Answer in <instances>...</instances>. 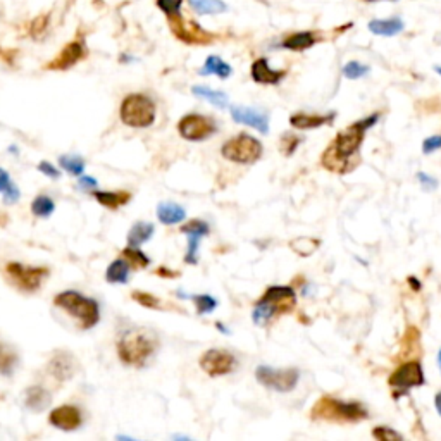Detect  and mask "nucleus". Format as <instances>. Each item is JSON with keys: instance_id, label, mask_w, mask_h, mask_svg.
Wrapping results in <instances>:
<instances>
[{"instance_id": "30", "label": "nucleus", "mask_w": 441, "mask_h": 441, "mask_svg": "<svg viewBox=\"0 0 441 441\" xmlns=\"http://www.w3.org/2000/svg\"><path fill=\"white\" fill-rule=\"evenodd\" d=\"M403 24L400 19H376L369 24V30L376 35H383V36H391L397 35L398 31H402Z\"/></svg>"}, {"instance_id": "10", "label": "nucleus", "mask_w": 441, "mask_h": 441, "mask_svg": "<svg viewBox=\"0 0 441 441\" xmlns=\"http://www.w3.org/2000/svg\"><path fill=\"white\" fill-rule=\"evenodd\" d=\"M167 21H169V28H171V31H173V35L176 36L178 40H181L183 43L209 45L214 42V35L207 33L202 26H198L195 21L185 18L181 12H179V14L169 16Z\"/></svg>"}, {"instance_id": "39", "label": "nucleus", "mask_w": 441, "mask_h": 441, "mask_svg": "<svg viewBox=\"0 0 441 441\" xmlns=\"http://www.w3.org/2000/svg\"><path fill=\"white\" fill-rule=\"evenodd\" d=\"M195 300V307H197L198 314H209L218 307V300L212 298L209 295H200V297H193Z\"/></svg>"}, {"instance_id": "20", "label": "nucleus", "mask_w": 441, "mask_h": 441, "mask_svg": "<svg viewBox=\"0 0 441 441\" xmlns=\"http://www.w3.org/2000/svg\"><path fill=\"white\" fill-rule=\"evenodd\" d=\"M93 197L100 206L107 207L110 211H116L119 207L126 206L132 200V193L129 191H93Z\"/></svg>"}, {"instance_id": "19", "label": "nucleus", "mask_w": 441, "mask_h": 441, "mask_svg": "<svg viewBox=\"0 0 441 441\" xmlns=\"http://www.w3.org/2000/svg\"><path fill=\"white\" fill-rule=\"evenodd\" d=\"M334 119V114H304L298 112L289 117V124L297 129H314L329 124Z\"/></svg>"}, {"instance_id": "29", "label": "nucleus", "mask_w": 441, "mask_h": 441, "mask_svg": "<svg viewBox=\"0 0 441 441\" xmlns=\"http://www.w3.org/2000/svg\"><path fill=\"white\" fill-rule=\"evenodd\" d=\"M319 245L321 242L317 238H310V236H298V238L289 242V248H292L297 255L309 257V255H312L317 248H319Z\"/></svg>"}, {"instance_id": "23", "label": "nucleus", "mask_w": 441, "mask_h": 441, "mask_svg": "<svg viewBox=\"0 0 441 441\" xmlns=\"http://www.w3.org/2000/svg\"><path fill=\"white\" fill-rule=\"evenodd\" d=\"M188 6L200 16L220 14V12L228 11V6L223 0H188Z\"/></svg>"}, {"instance_id": "1", "label": "nucleus", "mask_w": 441, "mask_h": 441, "mask_svg": "<svg viewBox=\"0 0 441 441\" xmlns=\"http://www.w3.org/2000/svg\"><path fill=\"white\" fill-rule=\"evenodd\" d=\"M366 132L367 129L362 128L358 122H354L349 128L338 133L333 144L322 154L321 164L329 171L345 173V166H349L350 157L357 154V150L361 149Z\"/></svg>"}, {"instance_id": "22", "label": "nucleus", "mask_w": 441, "mask_h": 441, "mask_svg": "<svg viewBox=\"0 0 441 441\" xmlns=\"http://www.w3.org/2000/svg\"><path fill=\"white\" fill-rule=\"evenodd\" d=\"M157 218L162 224L171 226V224L181 223L186 218V211L183 207H179L178 203L164 202L157 207Z\"/></svg>"}, {"instance_id": "9", "label": "nucleus", "mask_w": 441, "mask_h": 441, "mask_svg": "<svg viewBox=\"0 0 441 441\" xmlns=\"http://www.w3.org/2000/svg\"><path fill=\"white\" fill-rule=\"evenodd\" d=\"M6 275L9 276L11 283L23 292H36L42 287V281L48 276L47 267H33L19 262H9L6 265Z\"/></svg>"}, {"instance_id": "52", "label": "nucleus", "mask_w": 441, "mask_h": 441, "mask_svg": "<svg viewBox=\"0 0 441 441\" xmlns=\"http://www.w3.org/2000/svg\"><path fill=\"white\" fill-rule=\"evenodd\" d=\"M408 285H410L412 288H415V292H419V289H420V283H419L418 277H414V276L408 277Z\"/></svg>"}, {"instance_id": "33", "label": "nucleus", "mask_w": 441, "mask_h": 441, "mask_svg": "<svg viewBox=\"0 0 441 441\" xmlns=\"http://www.w3.org/2000/svg\"><path fill=\"white\" fill-rule=\"evenodd\" d=\"M54 211V200L47 197V195H40V197H36L33 202H31V212H33V216H36V218H48Z\"/></svg>"}, {"instance_id": "56", "label": "nucleus", "mask_w": 441, "mask_h": 441, "mask_svg": "<svg viewBox=\"0 0 441 441\" xmlns=\"http://www.w3.org/2000/svg\"><path fill=\"white\" fill-rule=\"evenodd\" d=\"M367 2H376V0H367Z\"/></svg>"}, {"instance_id": "44", "label": "nucleus", "mask_w": 441, "mask_h": 441, "mask_svg": "<svg viewBox=\"0 0 441 441\" xmlns=\"http://www.w3.org/2000/svg\"><path fill=\"white\" fill-rule=\"evenodd\" d=\"M48 19H51V16L48 14L38 16V18L33 19V23H31V35L36 36V38L42 36L48 26Z\"/></svg>"}, {"instance_id": "7", "label": "nucleus", "mask_w": 441, "mask_h": 441, "mask_svg": "<svg viewBox=\"0 0 441 441\" xmlns=\"http://www.w3.org/2000/svg\"><path fill=\"white\" fill-rule=\"evenodd\" d=\"M255 378L260 385L269 388V390L280 391V393H288L295 390L300 379L298 369L288 367V369H275L269 366H259L255 369Z\"/></svg>"}, {"instance_id": "53", "label": "nucleus", "mask_w": 441, "mask_h": 441, "mask_svg": "<svg viewBox=\"0 0 441 441\" xmlns=\"http://www.w3.org/2000/svg\"><path fill=\"white\" fill-rule=\"evenodd\" d=\"M435 407H436V410H438V414L441 415V391H440V393H436Z\"/></svg>"}, {"instance_id": "40", "label": "nucleus", "mask_w": 441, "mask_h": 441, "mask_svg": "<svg viewBox=\"0 0 441 441\" xmlns=\"http://www.w3.org/2000/svg\"><path fill=\"white\" fill-rule=\"evenodd\" d=\"M157 7L166 14V18L169 16L179 14L181 12V6H183V0H155Z\"/></svg>"}, {"instance_id": "27", "label": "nucleus", "mask_w": 441, "mask_h": 441, "mask_svg": "<svg viewBox=\"0 0 441 441\" xmlns=\"http://www.w3.org/2000/svg\"><path fill=\"white\" fill-rule=\"evenodd\" d=\"M202 73L203 76L206 75H216V76H219V78H230L231 76V66L230 64H226L224 63L223 59H220V57H218V55H211L209 59L206 60V64H203V68H202Z\"/></svg>"}, {"instance_id": "41", "label": "nucleus", "mask_w": 441, "mask_h": 441, "mask_svg": "<svg viewBox=\"0 0 441 441\" xmlns=\"http://www.w3.org/2000/svg\"><path fill=\"white\" fill-rule=\"evenodd\" d=\"M367 71H369V68L361 63H355V60H352V63H349L345 68H343V75H345L346 78H350V80L362 78L364 75H367Z\"/></svg>"}, {"instance_id": "6", "label": "nucleus", "mask_w": 441, "mask_h": 441, "mask_svg": "<svg viewBox=\"0 0 441 441\" xmlns=\"http://www.w3.org/2000/svg\"><path fill=\"white\" fill-rule=\"evenodd\" d=\"M262 150V144L257 138L252 137V134L240 133L233 137L231 140L224 142V145L220 147V155L226 161L235 162V164L248 166L259 161Z\"/></svg>"}, {"instance_id": "28", "label": "nucleus", "mask_w": 441, "mask_h": 441, "mask_svg": "<svg viewBox=\"0 0 441 441\" xmlns=\"http://www.w3.org/2000/svg\"><path fill=\"white\" fill-rule=\"evenodd\" d=\"M129 276V264L126 259H117L107 267L105 277L109 283H126Z\"/></svg>"}, {"instance_id": "2", "label": "nucleus", "mask_w": 441, "mask_h": 441, "mask_svg": "<svg viewBox=\"0 0 441 441\" xmlns=\"http://www.w3.org/2000/svg\"><path fill=\"white\" fill-rule=\"evenodd\" d=\"M159 346V338L149 329L128 331L117 341V355L126 366L144 367Z\"/></svg>"}, {"instance_id": "18", "label": "nucleus", "mask_w": 441, "mask_h": 441, "mask_svg": "<svg viewBox=\"0 0 441 441\" xmlns=\"http://www.w3.org/2000/svg\"><path fill=\"white\" fill-rule=\"evenodd\" d=\"M252 80L259 85H277L285 76H287V71H277V69H272L269 66L267 59H257L252 64Z\"/></svg>"}, {"instance_id": "21", "label": "nucleus", "mask_w": 441, "mask_h": 441, "mask_svg": "<svg viewBox=\"0 0 441 441\" xmlns=\"http://www.w3.org/2000/svg\"><path fill=\"white\" fill-rule=\"evenodd\" d=\"M24 403L35 412H42L51 403V393L43 386H30L24 393Z\"/></svg>"}, {"instance_id": "12", "label": "nucleus", "mask_w": 441, "mask_h": 441, "mask_svg": "<svg viewBox=\"0 0 441 441\" xmlns=\"http://www.w3.org/2000/svg\"><path fill=\"white\" fill-rule=\"evenodd\" d=\"M236 366L235 355L228 350L220 349H211L200 357V367L207 376L211 378H218V376L230 374Z\"/></svg>"}, {"instance_id": "35", "label": "nucleus", "mask_w": 441, "mask_h": 441, "mask_svg": "<svg viewBox=\"0 0 441 441\" xmlns=\"http://www.w3.org/2000/svg\"><path fill=\"white\" fill-rule=\"evenodd\" d=\"M59 164L73 176H80L85 169V162L80 155H60Z\"/></svg>"}, {"instance_id": "24", "label": "nucleus", "mask_w": 441, "mask_h": 441, "mask_svg": "<svg viewBox=\"0 0 441 441\" xmlns=\"http://www.w3.org/2000/svg\"><path fill=\"white\" fill-rule=\"evenodd\" d=\"M316 42V33L302 31V33H293L287 36V38L283 40V47L288 48V51H305V48H310Z\"/></svg>"}, {"instance_id": "14", "label": "nucleus", "mask_w": 441, "mask_h": 441, "mask_svg": "<svg viewBox=\"0 0 441 441\" xmlns=\"http://www.w3.org/2000/svg\"><path fill=\"white\" fill-rule=\"evenodd\" d=\"M259 302L271 305L276 316H280V314H288L295 309L297 295L292 287H269L264 295L259 298Z\"/></svg>"}, {"instance_id": "11", "label": "nucleus", "mask_w": 441, "mask_h": 441, "mask_svg": "<svg viewBox=\"0 0 441 441\" xmlns=\"http://www.w3.org/2000/svg\"><path fill=\"white\" fill-rule=\"evenodd\" d=\"M216 132V122L202 114H186L178 122V133L188 142L207 140Z\"/></svg>"}, {"instance_id": "16", "label": "nucleus", "mask_w": 441, "mask_h": 441, "mask_svg": "<svg viewBox=\"0 0 441 441\" xmlns=\"http://www.w3.org/2000/svg\"><path fill=\"white\" fill-rule=\"evenodd\" d=\"M47 369L57 381H68L76 373V361L69 352H55L48 361Z\"/></svg>"}, {"instance_id": "37", "label": "nucleus", "mask_w": 441, "mask_h": 441, "mask_svg": "<svg viewBox=\"0 0 441 441\" xmlns=\"http://www.w3.org/2000/svg\"><path fill=\"white\" fill-rule=\"evenodd\" d=\"M132 298L134 302H138L140 305H144V307H149V309H164V305H162V302L159 300V298H155L154 295H150V293H144V292H134Z\"/></svg>"}, {"instance_id": "8", "label": "nucleus", "mask_w": 441, "mask_h": 441, "mask_svg": "<svg viewBox=\"0 0 441 441\" xmlns=\"http://www.w3.org/2000/svg\"><path fill=\"white\" fill-rule=\"evenodd\" d=\"M424 383H426V378H424L423 366H420L419 361L405 362V364L397 367V369L391 373L390 378H388V385L393 390L395 398L407 393L412 388L423 386Z\"/></svg>"}, {"instance_id": "5", "label": "nucleus", "mask_w": 441, "mask_h": 441, "mask_svg": "<svg viewBox=\"0 0 441 441\" xmlns=\"http://www.w3.org/2000/svg\"><path fill=\"white\" fill-rule=\"evenodd\" d=\"M157 116L155 102L145 93H129L121 102L119 117L129 128H149Z\"/></svg>"}, {"instance_id": "50", "label": "nucleus", "mask_w": 441, "mask_h": 441, "mask_svg": "<svg viewBox=\"0 0 441 441\" xmlns=\"http://www.w3.org/2000/svg\"><path fill=\"white\" fill-rule=\"evenodd\" d=\"M80 186L81 188H95L97 186V181L93 178L85 176V178L80 179Z\"/></svg>"}, {"instance_id": "15", "label": "nucleus", "mask_w": 441, "mask_h": 441, "mask_svg": "<svg viewBox=\"0 0 441 441\" xmlns=\"http://www.w3.org/2000/svg\"><path fill=\"white\" fill-rule=\"evenodd\" d=\"M48 423L57 430L75 431L83 424V415H81L80 408L75 405H60L51 412Z\"/></svg>"}, {"instance_id": "38", "label": "nucleus", "mask_w": 441, "mask_h": 441, "mask_svg": "<svg viewBox=\"0 0 441 441\" xmlns=\"http://www.w3.org/2000/svg\"><path fill=\"white\" fill-rule=\"evenodd\" d=\"M300 144H302L300 137H297V134H292V133H285L283 137H281V152H283L285 155H292Z\"/></svg>"}, {"instance_id": "43", "label": "nucleus", "mask_w": 441, "mask_h": 441, "mask_svg": "<svg viewBox=\"0 0 441 441\" xmlns=\"http://www.w3.org/2000/svg\"><path fill=\"white\" fill-rule=\"evenodd\" d=\"M186 236H188V252L185 255V260L188 264H197L198 243L202 236H197V235H186Z\"/></svg>"}, {"instance_id": "46", "label": "nucleus", "mask_w": 441, "mask_h": 441, "mask_svg": "<svg viewBox=\"0 0 441 441\" xmlns=\"http://www.w3.org/2000/svg\"><path fill=\"white\" fill-rule=\"evenodd\" d=\"M418 179H419L420 185H423L424 190L432 191V190H436V188H438V179H435L432 176H430V174L418 173Z\"/></svg>"}, {"instance_id": "25", "label": "nucleus", "mask_w": 441, "mask_h": 441, "mask_svg": "<svg viewBox=\"0 0 441 441\" xmlns=\"http://www.w3.org/2000/svg\"><path fill=\"white\" fill-rule=\"evenodd\" d=\"M191 92H193V95L207 100L209 104L216 105V107L223 109L228 105V95L224 92H219V90H212L209 87H193Z\"/></svg>"}, {"instance_id": "45", "label": "nucleus", "mask_w": 441, "mask_h": 441, "mask_svg": "<svg viewBox=\"0 0 441 441\" xmlns=\"http://www.w3.org/2000/svg\"><path fill=\"white\" fill-rule=\"evenodd\" d=\"M438 149H441V134H436V137H430L424 140V144H423L424 154H432Z\"/></svg>"}, {"instance_id": "42", "label": "nucleus", "mask_w": 441, "mask_h": 441, "mask_svg": "<svg viewBox=\"0 0 441 441\" xmlns=\"http://www.w3.org/2000/svg\"><path fill=\"white\" fill-rule=\"evenodd\" d=\"M373 436L376 440L379 441H395V440H402L403 436L400 435V432H397L395 430H391V427H386V426H378L373 430Z\"/></svg>"}, {"instance_id": "47", "label": "nucleus", "mask_w": 441, "mask_h": 441, "mask_svg": "<svg viewBox=\"0 0 441 441\" xmlns=\"http://www.w3.org/2000/svg\"><path fill=\"white\" fill-rule=\"evenodd\" d=\"M38 169L42 171L45 176H48V178H52V179H57V178L60 176L59 171H57L55 167L52 166L51 162H47V161H42V162H40V164H38Z\"/></svg>"}, {"instance_id": "34", "label": "nucleus", "mask_w": 441, "mask_h": 441, "mask_svg": "<svg viewBox=\"0 0 441 441\" xmlns=\"http://www.w3.org/2000/svg\"><path fill=\"white\" fill-rule=\"evenodd\" d=\"M275 316H276V312L271 305L265 304V302H259V300L255 302V309H254V312H252V319H254L257 326H267L269 321H271Z\"/></svg>"}, {"instance_id": "4", "label": "nucleus", "mask_w": 441, "mask_h": 441, "mask_svg": "<svg viewBox=\"0 0 441 441\" xmlns=\"http://www.w3.org/2000/svg\"><path fill=\"white\" fill-rule=\"evenodd\" d=\"M54 304L57 307L66 310L69 316L78 319L81 329H92L100 321L99 304L93 298L83 297L81 293L73 292V289L55 295Z\"/></svg>"}, {"instance_id": "31", "label": "nucleus", "mask_w": 441, "mask_h": 441, "mask_svg": "<svg viewBox=\"0 0 441 441\" xmlns=\"http://www.w3.org/2000/svg\"><path fill=\"white\" fill-rule=\"evenodd\" d=\"M18 364V355L7 343L0 341V374L11 376Z\"/></svg>"}, {"instance_id": "54", "label": "nucleus", "mask_w": 441, "mask_h": 441, "mask_svg": "<svg viewBox=\"0 0 441 441\" xmlns=\"http://www.w3.org/2000/svg\"><path fill=\"white\" fill-rule=\"evenodd\" d=\"M438 364H440V369H441V350H440V354H438Z\"/></svg>"}, {"instance_id": "32", "label": "nucleus", "mask_w": 441, "mask_h": 441, "mask_svg": "<svg viewBox=\"0 0 441 441\" xmlns=\"http://www.w3.org/2000/svg\"><path fill=\"white\" fill-rule=\"evenodd\" d=\"M122 259L128 260V264L132 265V267H137V269H145V267H149V264H150L149 257H147L144 252L140 250V248L132 247V245L122 250Z\"/></svg>"}, {"instance_id": "48", "label": "nucleus", "mask_w": 441, "mask_h": 441, "mask_svg": "<svg viewBox=\"0 0 441 441\" xmlns=\"http://www.w3.org/2000/svg\"><path fill=\"white\" fill-rule=\"evenodd\" d=\"M18 198H19V190L14 185H12L9 190L4 191V202H6V203L16 202V200H18Z\"/></svg>"}, {"instance_id": "3", "label": "nucleus", "mask_w": 441, "mask_h": 441, "mask_svg": "<svg viewBox=\"0 0 441 441\" xmlns=\"http://www.w3.org/2000/svg\"><path fill=\"white\" fill-rule=\"evenodd\" d=\"M310 418L331 423H361L369 418L367 408L358 402H345L333 397H322L314 403Z\"/></svg>"}, {"instance_id": "55", "label": "nucleus", "mask_w": 441, "mask_h": 441, "mask_svg": "<svg viewBox=\"0 0 441 441\" xmlns=\"http://www.w3.org/2000/svg\"><path fill=\"white\" fill-rule=\"evenodd\" d=\"M436 71H438V73H440V75H441V68H436Z\"/></svg>"}, {"instance_id": "26", "label": "nucleus", "mask_w": 441, "mask_h": 441, "mask_svg": "<svg viewBox=\"0 0 441 441\" xmlns=\"http://www.w3.org/2000/svg\"><path fill=\"white\" fill-rule=\"evenodd\" d=\"M154 235V224L150 223H137L128 233V243L132 247H138V245L149 242Z\"/></svg>"}, {"instance_id": "36", "label": "nucleus", "mask_w": 441, "mask_h": 441, "mask_svg": "<svg viewBox=\"0 0 441 441\" xmlns=\"http://www.w3.org/2000/svg\"><path fill=\"white\" fill-rule=\"evenodd\" d=\"M179 230H181V233H185V235L206 236V235H209L211 228H209V224L206 223V220L191 219V220H188L186 224H183V226L179 228Z\"/></svg>"}, {"instance_id": "13", "label": "nucleus", "mask_w": 441, "mask_h": 441, "mask_svg": "<svg viewBox=\"0 0 441 441\" xmlns=\"http://www.w3.org/2000/svg\"><path fill=\"white\" fill-rule=\"evenodd\" d=\"M85 57H87V45H85L83 40H73L51 63L45 64V69H48V71H68L69 68L76 66Z\"/></svg>"}, {"instance_id": "51", "label": "nucleus", "mask_w": 441, "mask_h": 441, "mask_svg": "<svg viewBox=\"0 0 441 441\" xmlns=\"http://www.w3.org/2000/svg\"><path fill=\"white\" fill-rule=\"evenodd\" d=\"M157 275L162 276V277H178L179 272L178 271H169V269H166V267H161V269H157Z\"/></svg>"}, {"instance_id": "17", "label": "nucleus", "mask_w": 441, "mask_h": 441, "mask_svg": "<svg viewBox=\"0 0 441 441\" xmlns=\"http://www.w3.org/2000/svg\"><path fill=\"white\" fill-rule=\"evenodd\" d=\"M231 117L236 122H240V124L250 126V128H255L257 132H260L264 134L269 132V116L257 109L231 107Z\"/></svg>"}, {"instance_id": "49", "label": "nucleus", "mask_w": 441, "mask_h": 441, "mask_svg": "<svg viewBox=\"0 0 441 441\" xmlns=\"http://www.w3.org/2000/svg\"><path fill=\"white\" fill-rule=\"evenodd\" d=\"M12 186V183H11V176H9V173H7V171H4V169H0V191H6V190H9V188Z\"/></svg>"}]
</instances>
